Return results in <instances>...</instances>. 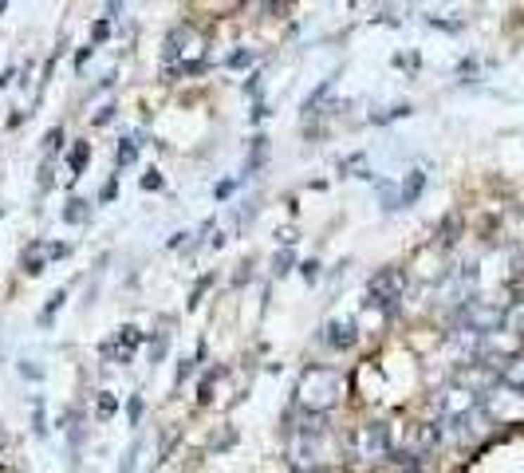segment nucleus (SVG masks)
<instances>
[{"instance_id": "9", "label": "nucleus", "mask_w": 524, "mask_h": 473, "mask_svg": "<svg viewBox=\"0 0 524 473\" xmlns=\"http://www.w3.org/2000/svg\"><path fill=\"white\" fill-rule=\"evenodd\" d=\"M434 406H437V418H442L445 426H457V422H465L469 414H477L481 410V399H477L469 387H461V383H449L442 394L434 399Z\"/></svg>"}, {"instance_id": "16", "label": "nucleus", "mask_w": 524, "mask_h": 473, "mask_svg": "<svg viewBox=\"0 0 524 473\" xmlns=\"http://www.w3.org/2000/svg\"><path fill=\"white\" fill-rule=\"evenodd\" d=\"M60 217H63L68 225H83V221L91 217V202H87V197H71V202L63 205V213H60Z\"/></svg>"}, {"instance_id": "45", "label": "nucleus", "mask_w": 524, "mask_h": 473, "mask_svg": "<svg viewBox=\"0 0 524 473\" xmlns=\"http://www.w3.org/2000/svg\"><path fill=\"white\" fill-rule=\"evenodd\" d=\"M260 119H268V103H257V107H253V122H260Z\"/></svg>"}, {"instance_id": "32", "label": "nucleus", "mask_w": 524, "mask_h": 473, "mask_svg": "<svg viewBox=\"0 0 524 473\" xmlns=\"http://www.w3.org/2000/svg\"><path fill=\"white\" fill-rule=\"evenodd\" d=\"M20 375H24V379H32V383H40V379H44V367H40L36 359H24V363H20Z\"/></svg>"}, {"instance_id": "27", "label": "nucleus", "mask_w": 524, "mask_h": 473, "mask_svg": "<svg viewBox=\"0 0 524 473\" xmlns=\"http://www.w3.org/2000/svg\"><path fill=\"white\" fill-rule=\"evenodd\" d=\"M63 300H68V292H63V288H60V292H51L48 308H44V312H40V323H44V328H48V323H51V316H56V312H60V308H63Z\"/></svg>"}, {"instance_id": "20", "label": "nucleus", "mask_w": 524, "mask_h": 473, "mask_svg": "<svg viewBox=\"0 0 524 473\" xmlns=\"http://www.w3.org/2000/svg\"><path fill=\"white\" fill-rule=\"evenodd\" d=\"M134 158H139V142L134 138H122L119 146H115V166H134Z\"/></svg>"}, {"instance_id": "5", "label": "nucleus", "mask_w": 524, "mask_h": 473, "mask_svg": "<svg viewBox=\"0 0 524 473\" xmlns=\"http://www.w3.org/2000/svg\"><path fill=\"white\" fill-rule=\"evenodd\" d=\"M437 446H442V426H434V422H406L390 458H410V462H422V458H430Z\"/></svg>"}, {"instance_id": "18", "label": "nucleus", "mask_w": 524, "mask_h": 473, "mask_svg": "<svg viewBox=\"0 0 524 473\" xmlns=\"http://www.w3.org/2000/svg\"><path fill=\"white\" fill-rule=\"evenodd\" d=\"M457 237H461V217L457 213H449L442 221V229H437V245L442 249H449V245H457Z\"/></svg>"}, {"instance_id": "24", "label": "nucleus", "mask_w": 524, "mask_h": 473, "mask_svg": "<svg viewBox=\"0 0 524 473\" xmlns=\"http://www.w3.org/2000/svg\"><path fill=\"white\" fill-rule=\"evenodd\" d=\"M142 446H146V442L139 438V442H134L127 453H122V462H119V469H115V473H134V469H139V453H142Z\"/></svg>"}, {"instance_id": "40", "label": "nucleus", "mask_w": 524, "mask_h": 473, "mask_svg": "<svg viewBox=\"0 0 524 473\" xmlns=\"http://www.w3.org/2000/svg\"><path fill=\"white\" fill-rule=\"evenodd\" d=\"M233 190H237V181H221V186H213V197H217V202H225Z\"/></svg>"}, {"instance_id": "6", "label": "nucleus", "mask_w": 524, "mask_h": 473, "mask_svg": "<svg viewBox=\"0 0 524 473\" xmlns=\"http://www.w3.org/2000/svg\"><path fill=\"white\" fill-rule=\"evenodd\" d=\"M324 438L327 434H296V438H288V465L296 473H316L331 458V446Z\"/></svg>"}, {"instance_id": "2", "label": "nucleus", "mask_w": 524, "mask_h": 473, "mask_svg": "<svg viewBox=\"0 0 524 473\" xmlns=\"http://www.w3.org/2000/svg\"><path fill=\"white\" fill-rule=\"evenodd\" d=\"M395 453V438L386 422H359L355 430L347 434V458L355 465H378Z\"/></svg>"}, {"instance_id": "33", "label": "nucleus", "mask_w": 524, "mask_h": 473, "mask_svg": "<svg viewBox=\"0 0 524 473\" xmlns=\"http://www.w3.org/2000/svg\"><path fill=\"white\" fill-rule=\"evenodd\" d=\"M193 367H198V359H181V367H178V375H174V391H178L181 383H186L189 375H193Z\"/></svg>"}, {"instance_id": "49", "label": "nucleus", "mask_w": 524, "mask_h": 473, "mask_svg": "<svg viewBox=\"0 0 524 473\" xmlns=\"http://www.w3.org/2000/svg\"><path fill=\"white\" fill-rule=\"evenodd\" d=\"M0 16H4V4H0Z\"/></svg>"}, {"instance_id": "26", "label": "nucleus", "mask_w": 524, "mask_h": 473, "mask_svg": "<svg viewBox=\"0 0 524 473\" xmlns=\"http://www.w3.org/2000/svg\"><path fill=\"white\" fill-rule=\"evenodd\" d=\"M253 60H257V51H253V48H237V51H233V56H229V67H233V71H245L248 67V63H253Z\"/></svg>"}, {"instance_id": "41", "label": "nucleus", "mask_w": 524, "mask_h": 473, "mask_svg": "<svg viewBox=\"0 0 524 473\" xmlns=\"http://www.w3.org/2000/svg\"><path fill=\"white\" fill-rule=\"evenodd\" d=\"M276 241H284V249H292V245H296L300 237H296V229L288 225V229H280V233H276Z\"/></svg>"}, {"instance_id": "13", "label": "nucleus", "mask_w": 524, "mask_h": 473, "mask_svg": "<svg viewBox=\"0 0 524 473\" xmlns=\"http://www.w3.org/2000/svg\"><path fill=\"white\" fill-rule=\"evenodd\" d=\"M422 190H426V170H410L402 178V186H398V197H402V205L410 209V205L422 197Z\"/></svg>"}, {"instance_id": "36", "label": "nucleus", "mask_w": 524, "mask_h": 473, "mask_svg": "<svg viewBox=\"0 0 524 473\" xmlns=\"http://www.w3.org/2000/svg\"><path fill=\"white\" fill-rule=\"evenodd\" d=\"M115 193H119V174H115V178H107V186L99 190V202H115Z\"/></svg>"}, {"instance_id": "43", "label": "nucleus", "mask_w": 524, "mask_h": 473, "mask_svg": "<svg viewBox=\"0 0 524 473\" xmlns=\"http://www.w3.org/2000/svg\"><path fill=\"white\" fill-rule=\"evenodd\" d=\"M209 280H213V276H205V280H198V288H193V296H189V308H198V300H201V292H205V288H209Z\"/></svg>"}, {"instance_id": "46", "label": "nucleus", "mask_w": 524, "mask_h": 473, "mask_svg": "<svg viewBox=\"0 0 524 473\" xmlns=\"http://www.w3.org/2000/svg\"><path fill=\"white\" fill-rule=\"evenodd\" d=\"M48 257H68V245H60V241L48 245Z\"/></svg>"}, {"instance_id": "38", "label": "nucleus", "mask_w": 524, "mask_h": 473, "mask_svg": "<svg viewBox=\"0 0 524 473\" xmlns=\"http://www.w3.org/2000/svg\"><path fill=\"white\" fill-rule=\"evenodd\" d=\"M115 111H119V107H115V103H107V107H103V111L95 115V127H107V122L115 119Z\"/></svg>"}, {"instance_id": "44", "label": "nucleus", "mask_w": 524, "mask_h": 473, "mask_svg": "<svg viewBox=\"0 0 524 473\" xmlns=\"http://www.w3.org/2000/svg\"><path fill=\"white\" fill-rule=\"evenodd\" d=\"M91 51H95V48H91V44H87V48H83V51H79V56H75V71H83V63H87V60H91Z\"/></svg>"}, {"instance_id": "21", "label": "nucleus", "mask_w": 524, "mask_h": 473, "mask_svg": "<svg viewBox=\"0 0 524 473\" xmlns=\"http://www.w3.org/2000/svg\"><path fill=\"white\" fill-rule=\"evenodd\" d=\"M378 202H383V213L402 209V197H398V190L390 186V181H378Z\"/></svg>"}, {"instance_id": "48", "label": "nucleus", "mask_w": 524, "mask_h": 473, "mask_svg": "<svg viewBox=\"0 0 524 473\" xmlns=\"http://www.w3.org/2000/svg\"><path fill=\"white\" fill-rule=\"evenodd\" d=\"M520 225H524V209H520Z\"/></svg>"}, {"instance_id": "10", "label": "nucleus", "mask_w": 524, "mask_h": 473, "mask_svg": "<svg viewBox=\"0 0 524 473\" xmlns=\"http://www.w3.org/2000/svg\"><path fill=\"white\" fill-rule=\"evenodd\" d=\"M139 343H142V332L134 328V323H122L119 332H115V339L103 343V355L115 363H130L134 359V351H139Z\"/></svg>"}, {"instance_id": "30", "label": "nucleus", "mask_w": 524, "mask_h": 473, "mask_svg": "<svg viewBox=\"0 0 524 473\" xmlns=\"http://www.w3.org/2000/svg\"><path fill=\"white\" fill-rule=\"evenodd\" d=\"M142 410H146V406H142V394H130V403H127V418H130V426H139V422H142Z\"/></svg>"}, {"instance_id": "37", "label": "nucleus", "mask_w": 524, "mask_h": 473, "mask_svg": "<svg viewBox=\"0 0 524 473\" xmlns=\"http://www.w3.org/2000/svg\"><path fill=\"white\" fill-rule=\"evenodd\" d=\"M260 87H264V75H260V71H253V75L245 79V95H260Z\"/></svg>"}, {"instance_id": "35", "label": "nucleus", "mask_w": 524, "mask_h": 473, "mask_svg": "<svg viewBox=\"0 0 524 473\" xmlns=\"http://www.w3.org/2000/svg\"><path fill=\"white\" fill-rule=\"evenodd\" d=\"M300 276H304L307 284H316L319 280V261H304L300 264Z\"/></svg>"}, {"instance_id": "7", "label": "nucleus", "mask_w": 524, "mask_h": 473, "mask_svg": "<svg viewBox=\"0 0 524 473\" xmlns=\"http://www.w3.org/2000/svg\"><path fill=\"white\" fill-rule=\"evenodd\" d=\"M406 296V272L402 268H378L366 280V304L383 308V312H398V300Z\"/></svg>"}, {"instance_id": "17", "label": "nucleus", "mask_w": 524, "mask_h": 473, "mask_svg": "<svg viewBox=\"0 0 524 473\" xmlns=\"http://www.w3.org/2000/svg\"><path fill=\"white\" fill-rule=\"evenodd\" d=\"M336 79H339V75H327V79H319V87H316V91H312V95L304 99V115H316V111H319V103H324L327 95H331Z\"/></svg>"}, {"instance_id": "12", "label": "nucleus", "mask_w": 524, "mask_h": 473, "mask_svg": "<svg viewBox=\"0 0 524 473\" xmlns=\"http://www.w3.org/2000/svg\"><path fill=\"white\" fill-rule=\"evenodd\" d=\"M501 383L509 387V391L524 394V355H513V359L501 363Z\"/></svg>"}, {"instance_id": "8", "label": "nucleus", "mask_w": 524, "mask_h": 473, "mask_svg": "<svg viewBox=\"0 0 524 473\" xmlns=\"http://www.w3.org/2000/svg\"><path fill=\"white\" fill-rule=\"evenodd\" d=\"M481 414L489 418V422H501V426L524 422V394H516V391H509L504 383H497L493 391H485Z\"/></svg>"}, {"instance_id": "50", "label": "nucleus", "mask_w": 524, "mask_h": 473, "mask_svg": "<svg viewBox=\"0 0 524 473\" xmlns=\"http://www.w3.org/2000/svg\"><path fill=\"white\" fill-rule=\"evenodd\" d=\"M316 473H319V469H316Z\"/></svg>"}, {"instance_id": "11", "label": "nucleus", "mask_w": 524, "mask_h": 473, "mask_svg": "<svg viewBox=\"0 0 524 473\" xmlns=\"http://www.w3.org/2000/svg\"><path fill=\"white\" fill-rule=\"evenodd\" d=\"M319 339H324L331 351H351L359 343V328H355V320H327Z\"/></svg>"}, {"instance_id": "19", "label": "nucleus", "mask_w": 524, "mask_h": 473, "mask_svg": "<svg viewBox=\"0 0 524 473\" xmlns=\"http://www.w3.org/2000/svg\"><path fill=\"white\" fill-rule=\"evenodd\" d=\"M87 158H91V142H75V146L68 150V166H71V174H75V178L87 170Z\"/></svg>"}, {"instance_id": "42", "label": "nucleus", "mask_w": 524, "mask_h": 473, "mask_svg": "<svg viewBox=\"0 0 524 473\" xmlns=\"http://www.w3.org/2000/svg\"><path fill=\"white\" fill-rule=\"evenodd\" d=\"M48 434V426H44V403L36 399V438H44Z\"/></svg>"}, {"instance_id": "25", "label": "nucleus", "mask_w": 524, "mask_h": 473, "mask_svg": "<svg viewBox=\"0 0 524 473\" xmlns=\"http://www.w3.org/2000/svg\"><path fill=\"white\" fill-rule=\"evenodd\" d=\"M115 410H119V399H115L110 391H99V406H95V414L107 422V418H115Z\"/></svg>"}, {"instance_id": "31", "label": "nucleus", "mask_w": 524, "mask_h": 473, "mask_svg": "<svg viewBox=\"0 0 524 473\" xmlns=\"http://www.w3.org/2000/svg\"><path fill=\"white\" fill-rule=\"evenodd\" d=\"M107 36H110V20L103 16V20H95V28H91V48H99Z\"/></svg>"}, {"instance_id": "22", "label": "nucleus", "mask_w": 524, "mask_h": 473, "mask_svg": "<svg viewBox=\"0 0 524 473\" xmlns=\"http://www.w3.org/2000/svg\"><path fill=\"white\" fill-rule=\"evenodd\" d=\"M410 111H414L410 103H395V107H386L383 115H371V122H375V127H386V122H395V119H406Z\"/></svg>"}, {"instance_id": "39", "label": "nucleus", "mask_w": 524, "mask_h": 473, "mask_svg": "<svg viewBox=\"0 0 524 473\" xmlns=\"http://www.w3.org/2000/svg\"><path fill=\"white\" fill-rule=\"evenodd\" d=\"M60 142H63V127H51V131H48V138H44V146H48V150H56Z\"/></svg>"}, {"instance_id": "4", "label": "nucleus", "mask_w": 524, "mask_h": 473, "mask_svg": "<svg viewBox=\"0 0 524 473\" xmlns=\"http://www.w3.org/2000/svg\"><path fill=\"white\" fill-rule=\"evenodd\" d=\"M509 320V308L497 300H469L461 304V312H457V332H469V335H493L504 328Z\"/></svg>"}, {"instance_id": "29", "label": "nucleus", "mask_w": 524, "mask_h": 473, "mask_svg": "<svg viewBox=\"0 0 524 473\" xmlns=\"http://www.w3.org/2000/svg\"><path fill=\"white\" fill-rule=\"evenodd\" d=\"M288 272H292V252L280 249L276 257H272V276H288Z\"/></svg>"}, {"instance_id": "23", "label": "nucleus", "mask_w": 524, "mask_h": 473, "mask_svg": "<svg viewBox=\"0 0 524 473\" xmlns=\"http://www.w3.org/2000/svg\"><path fill=\"white\" fill-rule=\"evenodd\" d=\"M221 375H225V367H213V371H205V379H201V387H198V403H213V383H217Z\"/></svg>"}, {"instance_id": "14", "label": "nucleus", "mask_w": 524, "mask_h": 473, "mask_svg": "<svg viewBox=\"0 0 524 473\" xmlns=\"http://www.w3.org/2000/svg\"><path fill=\"white\" fill-rule=\"evenodd\" d=\"M264 162H268V138H264V134H253V142H248V158H245V174L253 178Z\"/></svg>"}, {"instance_id": "34", "label": "nucleus", "mask_w": 524, "mask_h": 473, "mask_svg": "<svg viewBox=\"0 0 524 473\" xmlns=\"http://www.w3.org/2000/svg\"><path fill=\"white\" fill-rule=\"evenodd\" d=\"M162 186H166V178H162L158 170H146V174H142V190H162Z\"/></svg>"}, {"instance_id": "47", "label": "nucleus", "mask_w": 524, "mask_h": 473, "mask_svg": "<svg viewBox=\"0 0 524 473\" xmlns=\"http://www.w3.org/2000/svg\"><path fill=\"white\" fill-rule=\"evenodd\" d=\"M12 75H16L12 67H4V71H0V87H8V83H12Z\"/></svg>"}, {"instance_id": "28", "label": "nucleus", "mask_w": 524, "mask_h": 473, "mask_svg": "<svg viewBox=\"0 0 524 473\" xmlns=\"http://www.w3.org/2000/svg\"><path fill=\"white\" fill-rule=\"evenodd\" d=\"M233 442H237V430H233V426H225L221 434H213V438H209V446H213L217 453H221V450H229Z\"/></svg>"}, {"instance_id": "1", "label": "nucleus", "mask_w": 524, "mask_h": 473, "mask_svg": "<svg viewBox=\"0 0 524 473\" xmlns=\"http://www.w3.org/2000/svg\"><path fill=\"white\" fill-rule=\"evenodd\" d=\"M347 394V375L339 367H307L296 383V410L331 414Z\"/></svg>"}, {"instance_id": "15", "label": "nucleus", "mask_w": 524, "mask_h": 473, "mask_svg": "<svg viewBox=\"0 0 524 473\" xmlns=\"http://www.w3.org/2000/svg\"><path fill=\"white\" fill-rule=\"evenodd\" d=\"M44 268H48V257L40 252V241H32L28 249L20 252V272L24 276H40Z\"/></svg>"}, {"instance_id": "3", "label": "nucleus", "mask_w": 524, "mask_h": 473, "mask_svg": "<svg viewBox=\"0 0 524 473\" xmlns=\"http://www.w3.org/2000/svg\"><path fill=\"white\" fill-rule=\"evenodd\" d=\"M198 51H201V36L193 28H186V24L170 28L166 44H162V60H166L170 75H174V71H181V75H198V71H205V63L193 60Z\"/></svg>"}]
</instances>
